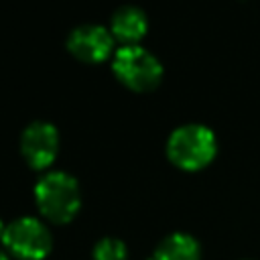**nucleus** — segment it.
<instances>
[{
    "label": "nucleus",
    "instance_id": "f257e3e1",
    "mask_svg": "<svg viewBox=\"0 0 260 260\" xmlns=\"http://www.w3.org/2000/svg\"><path fill=\"white\" fill-rule=\"evenodd\" d=\"M35 201L43 217L53 223H67L81 207L79 183L69 173L51 171L35 185Z\"/></svg>",
    "mask_w": 260,
    "mask_h": 260
},
{
    "label": "nucleus",
    "instance_id": "f03ea898",
    "mask_svg": "<svg viewBox=\"0 0 260 260\" xmlns=\"http://www.w3.org/2000/svg\"><path fill=\"white\" fill-rule=\"evenodd\" d=\"M217 152V138L205 124L189 122L175 128L167 140L169 160L183 171H199L207 167Z\"/></svg>",
    "mask_w": 260,
    "mask_h": 260
},
{
    "label": "nucleus",
    "instance_id": "7ed1b4c3",
    "mask_svg": "<svg viewBox=\"0 0 260 260\" xmlns=\"http://www.w3.org/2000/svg\"><path fill=\"white\" fill-rule=\"evenodd\" d=\"M112 71L126 87L134 91H150L162 81V65L148 49L140 45H122L114 51Z\"/></svg>",
    "mask_w": 260,
    "mask_h": 260
},
{
    "label": "nucleus",
    "instance_id": "20e7f679",
    "mask_svg": "<svg viewBox=\"0 0 260 260\" xmlns=\"http://www.w3.org/2000/svg\"><path fill=\"white\" fill-rule=\"evenodd\" d=\"M2 244L20 260H43L53 248V238L41 219L18 217L6 225Z\"/></svg>",
    "mask_w": 260,
    "mask_h": 260
},
{
    "label": "nucleus",
    "instance_id": "39448f33",
    "mask_svg": "<svg viewBox=\"0 0 260 260\" xmlns=\"http://www.w3.org/2000/svg\"><path fill=\"white\" fill-rule=\"evenodd\" d=\"M20 152L30 169L43 171L53 165L59 152V132L47 120L30 122L20 134Z\"/></svg>",
    "mask_w": 260,
    "mask_h": 260
},
{
    "label": "nucleus",
    "instance_id": "423d86ee",
    "mask_svg": "<svg viewBox=\"0 0 260 260\" xmlns=\"http://www.w3.org/2000/svg\"><path fill=\"white\" fill-rule=\"evenodd\" d=\"M114 43L116 39L112 37L110 28L95 22L79 24L67 35V51L83 63L106 61L114 53Z\"/></svg>",
    "mask_w": 260,
    "mask_h": 260
},
{
    "label": "nucleus",
    "instance_id": "0eeeda50",
    "mask_svg": "<svg viewBox=\"0 0 260 260\" xmlns=\"http://www.w3.org/2000/svg\"><path fill=\"white\" fill-rule=\"evenodd\" d=\"M148 30V18L146 12L138 6L124 4L116 8V12L110 18V32L116 41L124 45H138V41Z\"/></svg>",
    "mask_w": 260,
    "mask_h": 260
},
{
    "label": "nucleus",
    "instance_id": "6e6552de",
    "mask_svg": "<svg viewBox=\"0 0 260 260\" xmlns=\"http://www.w3.org/2000/svg\"><path fill=\"white\" fill-rule=\"evenodd\" d=\"M150 260H201V248L193 236L175 232L158 242Z\"/></svg>",
    "mask_w": 260,
    "mask_h": 260
},
{
    "label": "nucleus",
    "instance_id": "1a4fd4ad",
    "mask_svg": "<svg viewBox=\"0 0 260 260\" xmlns=\"http://www.w3.org/2000/svg\"><path fill=\"white\" fill-rule=\"evenodd\" d=\"M93 260H126V244L118 238H102L93 246Z\"/></svg>",
    "mask_w": 260,
    "mask_h": 260
},
{
    "label": "nucleus",
    "instance_id": "9d476101",
    "mask_svg": "<svg viewBox=\"0 0 260 260\" xmlns=\"http://www.w3.org/2000/svg\"><path fill=\"white\" fill-rule=\"evenodd\" d=\"M4 232H6V225H4L2 219H0V242H2V238H4Z\"/></svg>",
    "mask_w": 260,
    "mask_h": 260
},
{
    "label": "nucleus",
    "instance_id": "9b49d317",
    "mask_svg": "<svg viewBox=\"0 0 260 260\" xmlns=\"http://www.w3.org/2000/svg\"><path fill=\"white\" fill-rule=\"evenodd\" d=\"M0 260H8V256H6V254H4L2 250H0Z\"/></svg>",
    "mask_w": 260,
    "mask_h": 260
}]
</instances>
